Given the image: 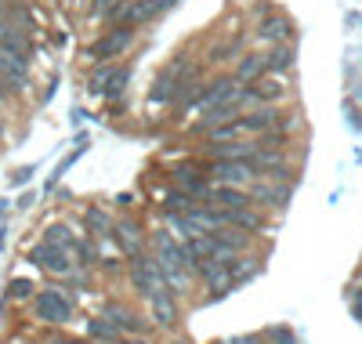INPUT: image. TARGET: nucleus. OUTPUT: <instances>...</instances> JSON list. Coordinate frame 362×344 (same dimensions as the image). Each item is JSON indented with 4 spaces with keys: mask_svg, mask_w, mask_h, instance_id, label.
<instances>
[{
    "mask_svg": "<svg viewBox=\"0 0 362 344\" xmlns=\"http://www.w3.org/2000/svg\"><path fill=\"white\" fill-rule=\"evenodd\" d=\"M206 174L218 185H239V189H250L261 178L254 160H206Z\"/></svg>",
    "mask_w": 362,
    "mask_h": 344,
    "instance_id": "obj_7",
    "label": "nucleus"
},
{
    "mask_svg": "<svg viewBox=\"0 0 362 344\" xmlns=\"http://www.w3.org/2000/svg\"><path fill=\"white\" fill-rule=\"evenodd\" d=\"M257 40H264L268 47L272 44H283V40H297V29H293V22L283 15V11H276V8H261L257 11Z\"/></svg>",
    "mask_w": 362,
    "mask_h": 344,
    "instance_id": "obj_9",
    "label": "nucleus"
},
{
    "mask_svg": "<svg viewBox=\"0 0 362 344\" xmlns=\"http://www.w3.org/2000/svg\"><path fill=\"white\" fill-rule=\"evenodd\" d=\"M8 210V200H0V214H4Z\"/></svg>",
    "mask_w": 362,
    "mask_h": 344,
    "instance_id": "obj_34",
    "label": "nucleus"
},
{
    "mask_svg": "<svg viewBox=\"0 0 362 344\" xmlns=\"http://www.w3.org/2000/svg\"><path fill=\"white\" fill-rule=\"evenodd\" d=\"M174 185L177 189H185V193H192L196 200H203L206 193H210V174H206V160H189V164H177L174 167Z\"/></svg>",
    "mask_w": 362,
    "mask_h": 344,
    "instance_id": "obj_10",
    "label": "nucleus"
},
{
    "mask_svg": "<svg viewBox=\"0 0 362 344\" xmlns=\"http://www.w3.org/2000/svg\"><path fill=\"white\" fill-rule=\"evenodd\" d=\"M134 33H138V29H134V25H124V22L109 25L105 33L87 47V58H90V62H112V58H119V55L134 44Z\"/></svg>",
    "mask_w": 362,
    "mask_h": 344,
    "instance_id": "obj_6",
    "label": "nucleus"
},
{
    "mask_svg": "<svg viewBox=\"0 0 362 344\" xmlns=\"http://www.w3.org/2000/svg\"><path fill=\"white\" fill-rule=\"evenodd\" d=\"M0 138H4V116H0Z\"/></svg>",
    "mask_w": 362,
    "mask_h": 344,
    "instance_id": "obj_35",
    "label": "nucleus"
},
{
    "mask_svg": "<svg viewBox=\"0 0 362 344\" xmlns=\"http://www.w3.org/2000/svg\"><path fill=\"white\" fill-rule=\"evenodd\" d=\"M192 203H199V200H196L192 193H185V189H177V185L163 193V214H167V210H189Z\"/></svg>",
    "mask_w": 362,
    "mask_h": 344,
    "instance_id": "obj_23",
    "label": "nucleus"
},
{
    "mask_svg": "<svg viewBox=\"0 0 362 344\" xmlns=\"http://www.w3.org/2000/svg\"><path fill=\"white\" fill-rule=\"evenodd\" d=\"M261 340H272V344H297V337H293L290 326H268V330L261 333Z\"/></svg>",
    "mask_w": 362,
    "mask_h": 344,
    "instance_id": "obj_27",
    "label": "nucleus"
},
{
    "mask_svg": "<svg viewBox=\"0 0 362 344\" xmlns=\"http://www.w3.org/2000/svg\"><path fill=\"white\" fill-rule=\"evenodd\" d=\"M160 11L148 4V0H127V11H124V25H134V29H141V25H148Z\"/></svg>",
    "mask_w": 362,
    "mask_h": 344,
    "instance_id": "obj_21",
    "label": "nucleus"
},
{
    "mask_svg": "<svg viewBox=\"0 0 362 344\" xmlns=\"http://www.w3.org/2000/svg\"><path fill=\"white\" fill-rule=\"evenodd\" d=\"M297 66V44L293 40H283V44H272L264 51V69L276 73V76H290Z\"/></svg>",
    "mask_w": 362,
    "mask_h": 344,
    "instance_id": "obj_15",
    "label": "nucleus"
},
{
    "mask_svg": "<svg viewBox=\"0 0 362 344\" xmlns=\"http://www.w3.org/2000/svg\"><path fill=\"white\" fill-rule=\"evenodd\" d=\"M29 261L44 272H51V275H69L73 272V254L62 246H54V243H37L29 250Z\"/></svg>",
    "mask_w": 362,
    "mask_h": 344,
    "instance_id": "obj_12",
    "label": "nucleus"
},
{
    "mask_svg": "<svg viewBox=\"0 0 362 344\" xmlns=\"http://www.w3.org/2000/svg\"><path fill=\"white\" fill-rule=\"evenodd\" d=\"M33 283H29V279H11V283H8V301H33Z\"/></svg>",
    "mask_w": 362,
    "mask_h": 344,
    "instance_id": "obj_26",
    "label": "nucleus"
},
{
    "mask_svg": "<svg viewBox=\"0 0 362 344\" xmlns=\"http://www.w3.org/2000/svg\"><path fill=\"white\" fill-rule=\"evenodd\" d=\"M243 131L250 134V138H257V134H268V131H293L297 127V113H290V109H279V105H254V109H247L243 116Z\"/></svg>",
    "mask_w": 362,
    "mask_h": 344,
    "instance_id": "obj_3",
    "label": "nucleus"
},
{
    "mask_svg": "<svg viewBox=\"0 0 362 344\" xmlns=\"http://www.w3.org/2000/svg\"><path fill=\"white\" fill-rule=\"evenodd\" d=\"M247 193H250L254 207H264V210H283V207L290 203V196H293V181L279 185V181H264V178H257Z\"/></svg>",
    "mask_w": 362,
    "mask_h": 344,
    "instance_id": "obj_11",
    "label": "nucleus"
},
{
    "mask_svg": "<svg viewBox=\"0 0 362 344\" xmlns=\"http://www.w3.org/2000/svg\"><path fill=\"white\" fill-rule=\"evenodd\" d=\"M131 287L145 301L153 297L156 290H167V275H163V265L156 261V254H145V250L134 254V261H131Z\"/></svg>",
    "mask_w": 362,
    "mask_h": 344,
    "instance_id": "obj_4",
    "label": "nucleus"
},
{
    "mask_svg": "<svg viewBox=\"0 0 362 344\" xmlns=\"http://www.w3.org/2000/svg\"><path fill=\"white\" fill-rule=\"evenodd\" d=\"M221 344H261V333H239V337H228Z\"/></svg>",
    "mask_w": 362,
    "mask_h": 344,
    "instance_id": "obj_29",
    "label": "nucleus"
},
{
    "mask_svg": "<svg viewBox=\"0 0 362 344\" xmlns=\"http://www.w3.org/2000/svg\"><path fill=\"white\" fill-rule=\"evenodd\" d=\"M134 73L131 66H116V62H95V69H90V80H87V91L90 95H98L105 102H119L127 95Z\"/></svg>",
    "mask_w": 362,
    "mask_h": 344,
    "instance_id": "obj_2",
    "label": "nucleus"
},
{
    "mask_svg": "<svg viewBox=\"0 0 362 344\" xmlns=\"http://www.w3.org/2000/svg\"><path fill=\"white\" fill-rule=\"evenodd\" d=\"M203 203H214L221 210H239V207H254L250 193L247 189H239V185H210V193L203 196Z\"/></svg>",
    "mask_w": 362,
    "mask_h": 344,
    "instance_id": "obj_14",
    "label": "nucleus"
},
{
    "mask_svg": "<svg viewBox=\"0 0 362 344\" xmlns=\"http://www.w3.org/2000/svg\"><path fill=\"white\" fill-rule=\"evenodd\" d=\"M44 243H54V246H62V250H69V254H73L76 236H69V229H66V225H51V229L44 232Z\"/></svg>",
    "mask_w": 362,
    "mask_h": 344,
    "instance_id": "obj_25",
    "label": "nucleus"
},
{
    "mask_svg": "<svg viewBox=\"0 0 362 344\" xmlns=\"http://www.w3.org/2000/svg\"><path fill=\"white\" fill-rule=\"evenodd\" d=\"M87 333L95 337V340H112V344L119 340V330H116L105 316H102V319H90V323H87Z\"/></svg>",
    "mask_w": 362,
    "mask_h": 344,
    "instance_id": "obj_24",
    "label": "nucleus"
},
{
    "mask_svg": "<svg viewBox=\"0 0 362 344\" xmlns=\"http://www.w3.org/2000/svg\"><path fill=\"white\" fill-rule=\"evenodd\" d=\"M206 160H254V138H228V142H206L203 138Z\"/></svg>",
    "mask_w": 362,
    "mask_h": 344,
    "instance_id": "obj_13",
    "label": "nucleus"
},
{
    "mask_svg": "<svg viewBox=\"0 0 362 344\" xmlns=\"http://www.w3.org/2000/svg\"><path fill=\"white\" fill-rule=\"evenodd\" d=\"M268 69H264V51H243L239 55V62H235V69H232V76L239 80V84H254V80H261Z\"/></svg>",
    "mask_w": 362,
    "mask_h": 344,
    "instance_id": "obj_18",
    "label": "nucleus"
},
{
    "mask_svg": "<svg viewBox=\"0 0 362 344\" xmlns=\"http://www.w3.org/2000/svg\"><path fill=\"white\" fill-rule=\"evenodd\" d=\"M116 344H148V340H145V337H119Z\"/></svg>",
    "mask_w": 362,
    "mask_h": 344,
    "instance_id": "obj_32",
    "label": "nucleus"
},
{
    "mask_svg": "<svg viewBox=\"0 0 362 344\" xmlns=\"http://www.w3.org/2000/svg\"><path fill=\"white\" fill-rule=\"evenodd\" d=\"M73 254H76V265H80V268H95V265H102L98 246H95V239H90V236L73 243Z\"/></svg>",
    "mask_w": 362,
    "mask_h": 344,
    "instance_id": "obj_22",
    "label": "nucleus"
},
{
    "mask_svg": "<svg viewBox=\"0 0 362 344\" xmlns=\"http://www.w3.org/2000/svg\"><path fill=\"white\" fill-rule=\"evenodd\" d=\"M33 174H37L33 164H29V167H18V171L11 174V185H15V189H18V185H29V178H33Z\"/></svg>",
    "mask_w": 362,
    "mask_h": 344,
    "instance_id": "obj_28",
    "label": "nucleus"
},
{
    "mask_svg": "<svg viewBox=\"0 0 362 344\" xmlns=\"http://www.w3.org/2000/svg\"><path fill=\"white\" fill-rule=\"evenodd\" d=\"M33 316H37L40 323H51V326H66V323L73 319V301H69L62 290L47 287V290L33 294Z\"/></svg>",
    "mask_w": 362,
    "mask_h": 344,
    "instance_id": "obj_8",
    "label": "nucleus"
},
{
    "mask_svg": "<svg viewBox=\"0 0 362 344\" xmlns=\"http://www.w3.org/2000/svg\"><path fill=\"white\" fill-rule=\"evenodd\" d=\"M148 4H153L156 11H167V8H174V4H177V0H148Z\"/></svg>",
    "mask_w": 362,
    "mask_h": 344,
    "instance_id": "obj_31",
    "label": "nucleus"
},
{
    "mask_svg": "<svg viewBox=\"0 0 362 344\" xmlns=\"http://www.w3.org/2000/svg\"><path fill=\"white\" fill-rule=\"evenodd\" d=\"M51 344H83V340H73V337H58V340H51Z\"/></svg>",
    "mask_w": 362,
    "mask_h": 344,
    "instance_id": "obj_33",
    "label": "nucleus"
},
{
    "mask_svg": "<svg viewBox=\"0 0 362 344\" xmlns=\"http://www.w3.org/2000/svg\"><path fill=\"white\" fill-rule=\"evenodd\" d=\"M109 239H116L119 243V250L124 254H141V236H138V225L134 222H112V236Z\"/></svg>",
    "mask_w": 362,
    "mask_h": 344,
    "instance_id": "obj_20",
    "label": "nucleus"
},
{
    "mask_svg": "<svg viewBox=\"0 0 362 344\" xmlns=\"http://www.w3.org/2000/svg\"><path fill=\"white\" fill-rule=\"evenodd\" d=\"M174 344H189V340H174Z\"/></svg>",
    "mask_w": 362,
    "mask_h": 344,
    "instance_id": "obj_36",
    "label": "nucleus"
},
{
    "mask_svg": "<svg viewBox=\"0 0 362 344\" xmlns=\"http://www.w3.org/2000/svg\"><path fill=\"white\" fill-rule=\"evenodd\" d=\"M102 316L119 330V333H134V337H145V319L138 316V311H131L127 304H116V301H109L105 304V311Z\"/></svg>",
    "mask_w": 362,
    "mask_h": 344,
    "instance_id": "obj_16",
    "label": "nucleus"
},
{
    "mask_svg": "<svg viewBox=\"0 0 362 344\" xmlns=\"http://www.w3.org/2000/svg\"><path fill=\"white\" fill-rule=\"evenodd\" d=\"M199 80H203L199 66H192V62H185V58H174L170 66L156 76L153 91H148V102L153 105H177Z\"/></svg>",
    "mask_w": 362,
    "mask_h": 344,
    "instance_id": "obj_1",
    "label": "nucleus"
},
{
    "mask_svg": "<svg viewBox=\"0 0 362 344\" xmlns=\"http://www.w3.org/2000/svg\"><path fill=\"white\" fill-rule=\"evenodd\" d=\"M239 98H243L247 109L254 105H279L290 98V87H286V76H276V73H264L261 80L247 84L243 91H239Z\"/></svg>",
    "mask_w": 362,
    "mask_h": 344,
    "instance_id": "obj_5",
    "label": "nucleus"
},
{
    "mask_svg": "<svg viewBox=\"0 0 362 344\" xmlns=\"http://www.w3.org/2000/svg\"><path fill=\"white\" fill-rule=\"evenodd\" d=\"M83 232H87L90 239H109V236H112V217L105 214V207L90 203V207L83 210Z\"/></svg>",
    "mask_w": 362,
    "mask_h": 344,
    "instance_id": "obj_19",
    "label": "nucleus"
},
{
    "mask_svg": "<svg viewBox=\"0 0 362 344\" xmlns=\"http://www.w3.org/2000/svg\"><path fill=\"white\" fill-rule=\"evenodd\" d=\"M351 316L362 323V294H358V297H351Z\"/></svg>",
    "mask_w": 362,
    "mask_h": 344,
    "instance_id": "obj_30",
    "label": "nucleus"
},
{
    "mask_svg": "<svg viewBox=\"0 0 362 344\" xmlns=\"http://www.w3.org/2000/svg\"><path fill=\"white\" fill-rule=\"evenodd\" d=\"M148 308H153L156 326L170 330V326L177 323V294H170V290H156L153 297H148Z\"/></svg>",
    "mask_w": 362,
    "mask_h": 344,
    "instance_id": "obj_17",
    "label": "nucleus"
}]
</instances>
